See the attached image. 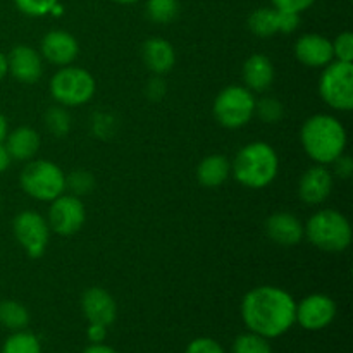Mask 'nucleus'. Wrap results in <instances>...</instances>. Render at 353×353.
<instances>
[{
	"mask_svg": "<svg viewBox=\"0 0 353 353\" xmlns=\"http://www.w3.org/2000/svg\"><path fill=\"white\" fill-rule=\"evenodd\" d=\"M296 302L278 286H257L243 296L241 317L252 333L264 338H278L295 324Z\"/></svg>",
	"mask_w": 353,
	"mask_h": 353,
	"instance_id": "1",
	"label": "nucleus"
},
{
	"mask_svg": "<svg viewBox=\"0 0 353 353\" xmlns=\"http://www.w3.org/2000/svg\"><path fill=\"white\" fill-rule=\"evenodd\" d=\"M300 140L305 154L316 164H333L347 148L345 126L330 114H316L303 123Z\"/></svg>",
	"mask_w": 353,
	"mask_h": 353,
	"instance_id": "2",
	"label": "nucleus"
},
{
	"mask_svg": "<svg viewBox=\"0 0 353 353\" xmlns=\"http://www.w3.org/2000/svg\"><path fill=\"white\" fill-rule=\"evenodd\" d=\"M279 171V159L274 148L265 141L245 145L231 162L234 179L245 188L261 190L271 185Z\"/></svg>",
	"mask_w": 353,
	"mask_h": 353,
	"instance_id": "3",
	"label": "nucleus"
},
{
	"mask_svg": "<svg viewBox=\"0 0 353 353\" xmlns=\"http://www.w3.org/2000/svg\"><path fill=\"white\" fill-rule=\"evenodd\" d=\"M303 236L324 252H343L352 243L350 221L334 209H323L309 217L303 226Z\"/></svg>",
	"mask_w": 353,
	"mask_h": 353,
	"instance_id": "4",
	"label": "nucleus"
},
{
	"mask_svg": "<svg viewBox=\"0 0 353 353\" xmlns=\"http://www.w3.org/2000/svg\"><path fill=\"white\" fill-rule=\"evenodd\" d=\"M19 185L26 195L40 202H52L65 192V174L50 161L28 162L19 174Z\"/></svg>",
	"mask_w": 353,
	"mask_h": 353,
	"instance_id": "5",
	"label": "nucleus"
},
{
	"mask_svg": "<svg viewBox=\"0 0 353 353\" xmlns=\"http://www.w3.org/2000/svg\"><path fill=\"white\" fill-rule=\"evenodd\" d=\"M95 78L92 72L76 65H64L50 79V93L62 107H76L90 102L95 95Z\"/></svg>",
	"mask_w": 353,
	"mask_h": 353,
	"instance_id": "6",
	"label": "nucleus"
},
{
	"mask_svg": "<svg viewBox=\"0 0 353 353\" xmlns=\"http://www.w3.org/2000/svg\"><path fill=\"white\" fill-rule=\"evenodd\" d=\"M255 102L254 93L245 86H226L214 100V117L221 126L236 130L250 123L255 116Z\"/></svg>",
	"mask_w": 353,
	"mask_h": 353,
	"instance_id": "7",
	"label": "nucleus"
},
{
	"mask_svg": "<svg viewBox=\"0 0 353 353\" xmlns=\"http://www.w3.org/2000/svg\"><path fill=\"white\" fill-rule=\"evenodd\" d=\"M319 95L331 109L348 112L353 109V64L333 61L319 79Z\"/></svg>",
	"mask_w": 353,
	"mask_h": 353,
	"instance_id": "8",
	"label": "nucleus"
},
{
	"mask_svg": "<svg viewBox=\"0 0 353 353\" xmlns=\"http://www.w3.org/2000/svg\"><path fill=\"white\" fill-rule=\"evenodd\" d=\"M14 236L31 259H40L50 240V226L47 219L34 210H23L14 217Z\"/></svg>",
	"mask_w": 353,
	"mask_h": 353,
	"instance_id": "9",
	"label": "nucleus"
},
{
	"mask_svg": "<svg viewBox=\"0 0 353 353\" xmlns=\"http://www.w3.org/2000/svg\"><path fill=\"white\" fill-rule=\"evenodd\" d=\"M86 219V210L79 196L59 195L48 207L47 223L54 233L61 236H72L83 228Z\"/></svg>",
	"mask_w": 353,
	"mask_h": 353,
	"instance_id": "10",
	"label": "nucleus"
},
{
	"mask_svg": "<svg viewBox=\"0 0 353 353\" xmlns=\"http://www.w3.org/2000/svg\"><path fill=\"white\" fill-rule=\"evenodd\" d=\"M334 316H336V303L333 302V299L323 293H314L305 296L296 305L295 323H299L303 330L319 331L330 326Z\"/></svg>",
	"mask_w": 353,
	"mask_h": 353,
	"instance_id": "11",
	"label": "nucleus"
},
{
	"mask_svg": "<svg viewBox=\"0 0 353 353\" xmlns=\"http://www.w3.org/2000/svg\"><path fill=\"white\" fill-rule=\"evenodd\" d=\"M333 192V174L326 165L316 164L307 169L299 181V196L307 205L326 202Z\"/></svg>",
	"mask_w": 353,
	"mask_h": 353,
	"instance_id": "12",
	"label": "nucleus"
},
{
	"mask_svg": "<svg viewBox=\"0 0 353 353\" xmlns=\"http://www.w3.org/2000/svg\"><path fill=\"white\" fill-rule=\"evenodd\" d=\"M295 57L307 68H326L333 62V45L331 40L319 33L302 34L295 41Z\"/></svg>",
	"mask_w": 353,
	"mask_h": 353,
	"instance_id": "13",
	"label": "nucleus"
},
{
	"mask_svg": "<svg viewBox=\"0 0 353 353\" xmlns=\"http://www.w3.org/2000/svg\"><path fill=\"white\" fill-rule=\"evenodd\" d=\"M81 309L90 324L110 326L116 321L117 305L112 295L99 286H92L81 296Z\"/></svg>",
	"mask_w": 353,
	"mask_h": 353,
	"instance_id": "14",
	"label": "nucleus"
},
{
	"mask_svg": "<svg viewBox=\"0 0 353 353\" xmlns=\"http://www.w3.org/2000/svg\"><path fill=\"white\" fill-rule=\"evenodd\" d=\"M7 62H9V72L21 83L26 85H33L43 74V64H41V57L33 47L28 45H17L10 50L7 55Z\"/></svg>",
	"mask_w": 353,
	"mask_h": 353,
	"instance_id": "15",
	"label": "nucleus"
},
{
	"mask_svg": "<svg viewBox=\"0 0 353 353\" xmlns=\"http://www.w3.org/2000/svg\"><path fill=\"white\" fill-rule=\"evenodd\" d=\"M79 54V45L71 33L64 30L50 31L41 40V55L55 65H69Z\"/></svg>",
	"mask_w": 353,
	"mask_h": 353,
	"instance_id": "16",
	"label": "nucleus"
},
{
	"mask_svg": "<svg viewBox=\"0 0 353 353\" xmlns=\"http://www.w3.org/2000/svg\"><path fill=\"white\" fill-rule=\"evenodd\" d=\"M265 233L281 247H295L303 238V224L292 212H276L265 221Z\"/></svg>",
	"mask_w": 353,
	"mask_h": 353,
	"instance_id": "17",
	"label": "nucleus"
},
{
	"mask_svg": "<svg viewBox=\"0 0 353 353\" xmlns=\"http://www.w3.org/2000/svg\"><path fill=\"white\" fill-rule=\"evenodd\" d=\"M241 74H243L245 88L250 90L252 93H262L271 88L274 81V65L265 55L254 54L245 61Z\"/></svg>",
	"mask_w": 353,
	"mask_h": 353,
	"instance_id": "18",
	"label": "nucleus"
},
{
	"mask_svg": "<svg viewBox=\"0 0 353 353\" xmlns=\"http://www.w3.org/2000/svg\"><path fill=\"white\" fill-rule=\"evenodd\" d=\"M141 55H143L145 65L155 74H165V72L174 68V47L164 38H148L143 43V48H141Z\"/></svg>",
	"mask_w": 353,
	"mask_h": 353,
	"instance_id": "19",
	"label": "nucleus"
},
{
	"mask_svg": "<svg viewBox=\"0 0 353 353\" xmlns=\"http://www.w3.org/2000/svg\"><path fill=\"white\" fill-rule=\"evenodd\" d=\"M6 148L10 159L16 161H31L40 148V134L30 126L16 128L7 133Z\"/></svg>",
	"mask_w": 353,
	"mask_h": 353,
	"instance_id": "20",
	"label": "nucleus"
},
{
	"mask_svg": "<svg viewBox=\"0 0 353 353\" xmlns=\"http://www.w3.org/2000/svg\"><path fill=\"white\" fill-rule=\"evenodd\" d=\"M231 172V162L221 154L209 155L196 168V179L205 188H217L223 185Z\"/></svg>",
	"mask_w": 353,
	"mask_h": 353,
	"instance_id": "21",
	"label": "nucleus"
},
{
	"mask_svg": "<svg viewBox=\"0 0 353 353\" xmlns=\"http://www.w3.org/2000/svg\"><path fill=\"white\" fill-rule=\"evenodd\" d=\"M248 28L259 38H269L279 33V10L274 7H261L248 17Z\"/></svg>",
	"mask_w": 353,
	"mask_h": 353,
	"instance_id": "22",
	"label": "nucleus"
},
{
	"mask_svg": "<svg viewBox=\"0 0 353 353\" xmlns=\"http://www.w3.org/2000/svg\"><path fill=\"white\" fill-rule=\"evenodd\" d=\"M30 323V312L16 300L0 302V324L10 331H21Z\"/></svg>",
	"mask_w": 353,
	"mask_h": 353,
	"instance_id": "23",
	"label": "nucleus"
},
{
	"mask_svg": "<svg viewBox=\"0 0 353 353\" xmlns=\"http://www.w3.org/2000/svg\"><path fill=\"white\" fill-rule=\"evenodd\" d=\"M2 353H41V347L33 333L21 330L7 338L2 347Z\"/></svg>",
	"mask_w": 353,
	"mask_h": 353,
	"instance_id": "24",
	"label": "nucleus"
},
{
	"mask_svg": "<svg viewBox=\"0 0 353 353\" xmlns=\"http://www.w3.org/2000/svg\"><path fill=\"white\" fill-rule=\"evenodd\" d=\"M178 0H148L147 16L157 24H168L178 16Z\"/></svg>",
	"mask_w": 353,
	"mask_h": 353,
	"instance_id": "25",
	"label": "nucleus"
},
{
	"mask_svg": "<svg viewBox=\"0 0 353 353\" xmlns=\"http://www.w3.org/2000/svg\"><path fill=\"white\" fill-rule=\"evenodd\" d=\"M45 126L54 137H65L71 130V116L64 107H50L45 112Z\"/></svg>",
	"mask_w": 353,
	"mask_h": 353,
	"instance_id": "26",
	"label": "nucleus"
},
{
	"mask_svg": "<svg viewBox=\"0 0 353 353\" xmlns=\"http://www.w3.org/2000/svg\"><path fill=\"white\" fill-rule=\"evenodd\" d=\"M255 114L261 117L262 123L274 124L279 123L285 116V105L274 97H264L259 102H255Z\"/></svg>",
	"mask_w": 353,
	"mask_h": 353,
	"instance_id": "27",
	"label": "nucleus"
},
{
	"mask_svg": "<svg viewBox=\"0 0 353 353\" xmlns=\"http://www.w3.org/2000/svg\"><path fill=\"white\" fill-rule=\"evenodd\" d=\"M233 353H272L271 345L268 343V338L259 336L255 333L240 334L234 340Z\"/></svg>",
	"mask_w": 353,
	"mask_h": 353,
	"instance_id": "28",
	"label": "nucleus"
},
{
	"mask_svg": "<svg viewBox=\"0 0 353 353\" xmlns=\"http://www.w3.org/2000/svg\"><path fill=\"white\" fill-rule=\"evenodd\" d=\"M17 9L31 17H41L52 12L59 0H14Z\"/></svg>",
	"mask_w": 353,
	"mask_h": 353,
	"instance_id": "29",
	"label": "nucleus"
},
{
	"mask_svg": "<svg viewBox=\"0 0 353 353\" xmlns=\"http://www.w3.org/2000/svg\"><path fill=\"white\" fill-rule=\"evenodd\" d=\"M333 57L341 62H353V34L350 31H343L333 41Z\"/></svg>",
	"mask_w": 353,
	"mask_h": 353,
	"instance_id": "30",
	"label": "nucleus"
},
{
	"mask_svg": "<svg viewBox=\"0 0 353 353\" xmlns=\"http://www.w3.org/2000/svg\"><path fill=\"white\" fill-rule=\"evenodd\" d=\"M65 188H71L72 195L79 196L93 188V176L88 171H74L65 176Z\"/></svg>",
	"mask_w": 353,
	"mask_h": 353,
	"instance_id": "31",
	"label": "nucleus"
},
{
	"mask_svg": "<svg viewBox=\"0 0 353 353\" xmlns=\"http://www.w3.org/2000/svg\"><path fill=\"white\" fill-rule=\"evenodd\" d=\"M314 2H316V0H271L274 9L293 14H302L303 10L312 7Z\"/></svg>",
	"mask_w": 353,
	"mask_h": 353,
	"instance_id": "32",
	"label": "nucleus"
},
{
	"mask_svg": "<svg viewBox=\"0 0 353 353\" xmlns=\"http://www.w3.org/2000/svg\"><path fill=\"white\" fill-rule=\"evenodd\" d=\"M186 353H224V350L212 338H196L188 345Z\"/></svg>",
	"mask_w": 353,
	"mask_h": 353,
	"instance_id": "33",
	"label": "nucleus"
},
{
	"mask_svg": "<svg viewBox=\"0 0 353 353\" xmlns=\"http://www.w3.org/2000/svg\"><path fill=\"white\" fill-rule=\"evenodd\" d=\"M300 24V14L279 10V33H293Z\"/></svg>",
	"mask_w": 353,
	"mask_h": 353,
	"instance_id": "34",
	"label": "nucleus"
},
{
	"mask_svg": "<svg viewBox=\"0 0 353 353\" xmlns=\"http://www.w3.org/2000/svg\"><path fill=\"white\" fill-rule=\"evenodd\" d=\"M334 165V172H336L338 178L341 179H348L352 176L353 172V162L352 159L348 157V155H340V157L336 159V161L333 162Z\"/></svg>",
	"mask_w": 353,
	"mask_h": 353,
	"instance_id": "35",
	"label": "nucleus"
},
{
	"mask_svg": "<svg viewBox=\"0 0 353 353\" xmlns=\"http://www.w3.org/2000/svg\"><path fill=\"white\" fill-rule=\"evenodd\" d=\"M86 334H88V340L92 343H102L107 336V327L102 324H90Z\"/></svg>",
	"mask_w": 353,
	"mask_h": 353,
	"instance_id": "36",
	"label": "nucleus"
},
{
	"mask_svg": "<svg viewBox=\"0 0 353 353\" xmlns=\"http://www.w3.org/2000/svg\"><path fill=\"white\" fill-rule=\"evenodd\" d=\"M147 92L152 99H161L165 93V85L161 78H154L147 86Z\"/></svg>",
	"mask_w": 353,
	"mask_h": 353,
	"instance_id": "37",
	"label": "nucleus"
},
{
	"mask_svg": "<svg viewBox=\"0 0 353 353\" xmlns=\"http://www.w3.org/2000/svg\"><path fill=\"white\" fill-rule=\"evenodd\" d=\"M9 165H10V155H9V152H7L6 145L0 143V172L6 171V169L9 168Z\"/></svg>",
	"mask_w": 353,
	"mask_h": 353,
	"instance_id": "38",
	"label": "nucleus"
},
{
	"mask_svg": "<svg viewBox=\"0 0 353 353\" xmlns=\"http://www.w3.org/2000/svg\"><path fill=\"white\" fill-rule=\"evenodd\" d=\"M83 353H117V352L114 350V348L107 347V345H103V343H93V345H90V347L86 348V350Z\"/></svg>",
	"mask_w": 353,
	"mask_h": 353,
	"instance_id": "39",
	"label": "nucleus"
},
{
	"mask_svg": "<svg viewBox=\"0 0 353 353\" xmlns=\"http://www.w3.org/2000/svg\"><path fill=\"white\" fill-rule=\"evenodd\" d=\"M9 74V62H7V55L0 52V81Z\"/></svg>",
	"mask_w": 353,
	"mask_h": 353,
	"instance_id": "40",
	"label": "nucleus"
},
{
	"mask_svg": "<svg viewBox=\"0 0 353 353\" xmlns=\"http://www.w3.org/2000/svg\"><path fill=\"white\" fill-rule=\"evenodd\" d=\"M7 133H9L7 119H6V116H2V114H0V143H3V140H6Z\"/></svg>",
	"mask_w": 353,
	"mask_h": 353,
	"instance_id": "41",
	"label": "nucleus"
},
{
	"mask_svg": "<svg viewBox=\"0 0 353 353\" xmlns=\"http://www.w3.org/2000/svg\"><path fill=\"white\" fill-rule=\"evenodd\" d=\"M117 3H134V2H140V0H114Z\"/></svg>",
	"mask_w": 353,
	"mask_h": 353,
	"instance_id": "42",
	"label": "nucleus"
},
{
	"mask_svg": "<svg viewBox=\"0 0 353 353\" xmlns=\"http://www.w3.org/2000/svg\"><path fill=\"white\" fill-rule=\"evenodd\" d=\"M0 202H2V199H0Z\"/></svg>",
	"mask_w": 353,
	"mask_h": 353,
	"instance_id": "43",
	"label": "nucleus"
}]
</instances>
